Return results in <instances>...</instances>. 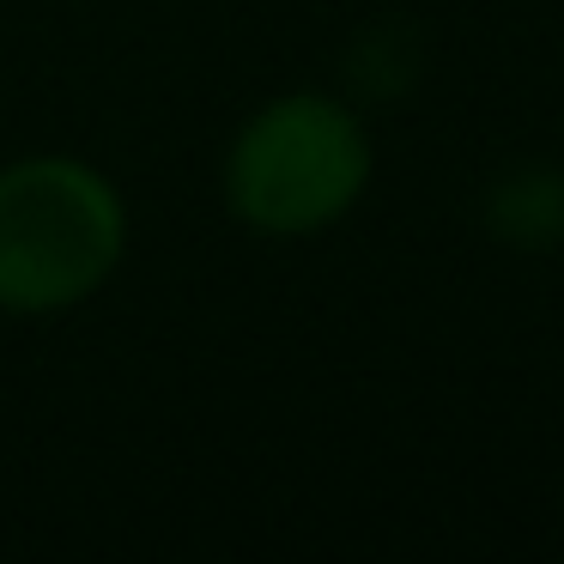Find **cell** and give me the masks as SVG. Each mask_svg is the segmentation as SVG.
I'll return each mask as SVG.
<instances>
[{
  "label": "cell",
  "instance_id": "obj_1",
  "mask_svg": "<svg viewBox=\"0 0 564 564\" xmlns=\"http://www.w3.org/2000/svg\"><path fill=\"white\" fill-rule=\"evenodd\" d=\"M134 249V207L98 159H0V316L55 322L116 285Z\"/></svg>",
  "mask_w": 564,
  "mask_h": 564
},
{
  "label": "cell",
  "instance_id": "obj_2",
  "mask_svg": "<svg viewBox=\"0 0 564 564\" xmlns=\"http://www.w3.org/2000/svg\"><path fill=\"white\" fill-rule=\"evenodd\" d=\"M377 147L340 91H273L231 128L219 159V200L249 237L310 243L352 219L370 195Z\"/></svg>",
  "mask_w": 564,
  "mask_h": 564
},
{
  "label": "cell",
  "instance_id": "obj_3",
  "mask_svg": "<svg viewBox=\"0 0 564 564\" xmlns=\"http://www.w3.org/2000/svg\"><path fill=\"white\" fill-rule=\"evenodd\" d=\"M479 225L491 243L516 256H546L564 243V164L558 159H516L479 195Z\"/></svg>",
  "mask_w": 564,
  "mask_h": 564
},
{
  "label": "cell",
  "instance_id": "obj_4",
  "mask_svg": "<svg viewBox=\"0 0 564 564\" xmlns=\"http://www.w3.org/2000/svg\"><path fill=\"white\" fill-rule=\"evenodd\" d=\"M419 79V37L413 25H365L346 50V86L365 104H394Z\"/></svg>",
  "mask_w": 564,
  "mask_h": 564
}]
</instances>
